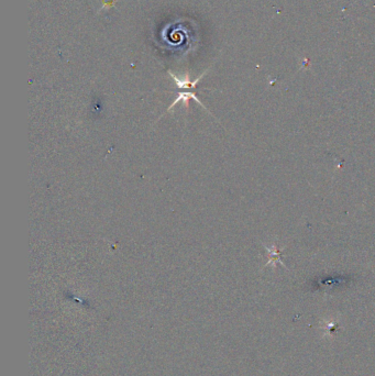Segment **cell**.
<instances>
[{
  "mask_svg": "<svg viewBox=\"0 0 375 376\" xmlns=\"http://www.w3.org/2000/svg\"><path fill=\"white\" fill-rule=\"evenodd\" d=\"M264 247H265V249H267L268 255H269V260H268L267 264L264 265V268H267V266H269L271 264H273L274 266H276V265H278V263H280L284 269L288 270L287 266H286L285 263L283 262L282 258H281V252H282V250H280L278 248V245H276L275 243H272L271 245H264Z\"/></svg>",
  "mask_w": 375,
  "mask_h": 376,
  "instance_id": "6da1fadb",
  "label": "cell"
}]
</instances>
